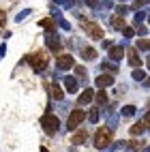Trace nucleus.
Listing matches in <instances>:
<instances>
[{
    "label": "nucleus",
    "mask_w": 150,
    "mask_h": 152,
    "mask_svg": "<svg viewBox=\"0 0 150 152\" xmlns=\"http://www.w3.org/2000/svg\"><path fill=\"white\" fill-rule=\"evenodd\" d=\"M112 144V129H99L94 133V148L103 150Z\"/></svg>",
    "instance_id": "2"
},
{
    "label": "nucleus",
    "mask_w": 150,
    "mask_h": 152,
    "mask_svg": "<svg viewBox=\"0 0 150 152\" xmlns=\"http://www.w3.org/2000/svg\"><path fill=\"white\" fill-rule=\"evenodd\" d=\"M137 47L142 49V52H148V49H150V41H146V39H139V41H137Z\"/></svg>",
    "instance_id": "21"
},
{
    "label": "nucleus",
    "mask_w": 150,
    "mask_h": 152,
    "mask_svg": "<svg viewBox=\"0 0 150 152\" xmlns=\"http://www.w3.org/2000/svg\"><path fill=\"white\" fill-rule=\"evenodd\" d=\"M144 122H146V126H150V111L146 114V120H144Z\"/></svg>",
    "instance_id": "31"
},
{
    "label": "nucleus",
    "mask_w": 150,
    "mask_h": 152,
    "mask_svg": "<svg viewBox=\"0 0 150 152\" xmlns=\"http://www.w3.org/2000/svg\"><path fill=\"white\" fill-rule=\"evenodd\" d=\"M122 114H124V116H133V114H135V107H133V105L122 107Z\"/></svg>",
    "instance_id": "25"
},
{
    "label": "nucleus",
    "mask_w": 150,
    "mask_h": 152,
    "mask_svg": "<svg viewBox=\"0 0 150 152\" xmlns=\"http://www.w3.org/2000/svg\"><path fill=\"white\" fill-rule=\"evenodd\" d=\"M112 84H114V75H109V73H103V75L97 77V86L99 88H107V86H112Z\"/></svg>",
    "instance_id": "11"
},
{
    "label": "nucleus",
    "mask_w": 150,
    "mask_h": 152,
    "mask_svg": "<svg viewBox=\"0 0 150 152\" xmlns=\"http://www.w3.org/2000/svg\"><path fill=\"white\" fill-rule=\"evenodd\" d=\"M47 47L52 49V52H58V49L62 47V43H60V39H58V37H56L54 32H49V34H47Z\"/></svg>",
    "instance_id": "12"
},
{
    "label": "nucleus",
    "mask_w": 150,
    "mask_h": 152,
    "mask_svg": "<svg viewBox=\"0 0 150 152\" xmlns=\"http://www.w3.org/2000/svg\"><path fill=\"white\" fill-rule=\"evenodd\" d=\"M82 28H84L86 32H88L90 37L94 39V41H101V39H103V28L99 26V24H94V22H88V19H84V22H82Z\"/></svg>",
    "instance_id": "5"
},
{
    "label": "nucleus",
    "mask_w": 150,
    "mask_h": 152,
    "mask_svg": "<svg viewBox=\"0 0 150 152\" xmlns=\"http://www.w3.org/2000/svg\"><path fill=\"white\" fill-rule=\"evenodd\" d=\"M94 99H97V103H101V105H105V103H107L105 92H97V94H94Z\"/></svg>",
    "instance_id": "23"
},
{
    "label": "nucleus",
    "mask_w": 150,
    "mask_h": 152,
    "mask_svg": "<svg viewBox=\"0 0 150 152\" xmlns=\"http://www.w3.org/2000/svg\"><path fill=\"white\" fill-rule=\"evenodd\" d=\"M124 56V49L120 45H112L109 47V60H114V62H120V58Z\"/></svg>",
    "instance_id": "10"
},
{
    "label": "nucleus",
    "mask_w": 150,
    "mask_h": 152,
    "mask_svg": "<svg viewBox=\"0 0 150 152\" xmlns=\"http://www.w3.org/2000/svg\"><path fill=\"white\" fill-rule=\"evenodd\" d=\"M41 126H43V131H45L47 135H56L60 122H58V118H56L54 114H45V116L41 118Z\"/></svg>",
    "instance_id": "3"
},
{
    "label": "nucleus",
    "mask_w": 150,
    "mask_h": 152,
    "mask_svg": "<svg viewBox=\"0 0 150 152\" xmlns=\"http://www.w3.org/2000/svg\"><path fill=\"white\" fill-rule=\"evenodd\" d=\"M122 34H124L127 39H131V37L135 34V30H133V28H129V26H124V28H122Z\"/></svg>",
    "instance_id": "24"
},
{
    "label": "nucleus",
    "mask_w": 150,
    "mask_h": 152,
    "mask_svg": "<svg viewBox=\"0 0 150 152\" xmlns=\"http://www.w3.org/2000/svg\"><path fill=\"white\" fill-rule=\"evenodd\" d=\"M41 152H47V148H41Z\"/></svg>",
    "instance_id": "33"
},
{
    "label": "nucleus",
    "mask_w": 150,
    "mask_h": 152,
    "mask_svg": "<svg viewBox=\"0 0 150 152\" xmlns=\"http://www.w3.org/2000/svg\"><path fill=\"white\" fill-rule=\"evenodd\" d=\"M144 77H146L144 71H139V69H135V71H133V79H137V82H144Z\"/></svg>",
    "instance_id": "22"
},
{
    "label": "nucleus",
    "mask_w": 150,
    "mask_h": 152,
    "mask_svg": "<svg viewBox=\"0 0 150 152\" xmlns=\"http://www.w3.org/2000/svg\"><path fill=\"white\" fill-rule=\"evenodd\" d=\"M148 69H150V58H148Z\"/></svg>",
    "instance_id": "34"
},
{
    "label": "nucleus",
    "mask_w": 150,
    "mask_h": 152,
    "mask_svg": "<svg viewBox=\"0 0 150 152\" xmlns=\"http://www.w3.org/2000/svg\"><path fill=\"white\" fill-rule=\"evenodd\" d=\"M144 131H146V122H137L131 126V135H142Z\"/></svg>",
    "instance_id": "18"
},
{
    "label": "nucleus",
    "mask_w": 150,
    "mask_h": 152,
    "mask_svg": "<svg viewBox=\"0 0 150 152\" xmlns=\"http://www.w3.org/2000/svg\"><path fill=\"white\" fill-rule=\"evenodd\" d=\"M86 139H88V131H86V129H79L77 133H73V137H71V144H75V146H82Z\"/></svg>",
    "instance_id": "8"
},
{
    "label": "nucleus",
    "mask_w": 150,
    "mask_h": 152,
    "mask_svg": "<svg viewBox=\"0 0 150 152\" xmlns=\"http://www.w3.org/2000/svg\"><path fill=\"white\" fill-rule=\"evenodd\" d=\"M86 2L92 7V9H99V2H97V0H86Z\"/></svg>",
    "instance_id": "30"
},
{
    "label": "nucleus",
    "mask_w": 150,
    "mask_h": 152,
    "mask_svg": "<svg viewBox=\"0 0 150 152\" xmlns=\"http://www.w3.org/2000/svg\"><path fill=\"white\" fill-rule=\"evenodd\" d=\"M148 22H150V17H148Z\"/></svg>",
    "instance_id": "35"
},
{
    "label": "nucleus",
    "mask_w": 150,
    "mask_h": 152,
    "mask_svg": "<svg viewBox=\"0 0 150 152\" xmlns=\"http://www.w3.org/2000/svg\"><path fill=\"white\" fill-rule=\"evenodd\" d=\"M88 120H90L92 124H97V122H99V107H92V109L88 111Z\"/></svg>",
    "instance_id": "20"
},
{
    "label": "nucleus",
    "mask_w": 150,
    "mask_h": 152,
    "mask_svg": "<svg viewBox=\"0 0 150 152\" xmlns=\"http://www.w3.org/2000/svg\"><path fill=\"white\" fill-rule=\"evenodd\" d=\"M92 99H94V90H92V88H86L84 92L79 94L77 103H79V105H88V103H90V101H92Z\"/></svg>",
    "instance_id": "9"
},
{
    "label": "nucleus",
    "mask_w": 150,
    "mask_h": 152,
    "mask_svg": "<svg viewBox=\"0 0 150 152\" xmlns=\"http://www.w3.org/2000/svg\"><path fill=\"white\" fill-rule=\"evenodd\" d=\"M28 62H30V66H32L37 73H41V71H45V69H47L49 58H47V54H45V52H34V54H30V56H28Z\"/></svg>",
    "instance_id": "1"
},
{
    "label": "nucleus",
    "mask_w": 150,
    "mask_h": 152,
    "mask_svg": "<svg viewBox=\"0 0 150 152\" xmlns=\"http://www.w3.org/2000/svg\"><path fill=\"white\" fill-rule=\"evenodd\" d=\"M112 28H114V30L124 28V19H122V15H116V17H112Z\"/></svg>",
    "instance_id": "17"
},
{
    "label": "nucleus",
    "mask_w": 150,
    "mask_h": 152,
    "mask_svg": "<svg viewBox=\"0 0 150 152\" xmlns=\"http://www.w3.org/2000/svg\"><path fill=\"white\" fill-rule=\"evenodd\" d=\"M127 144H129V152H139V150H142L144 148V141H127Z\"/></svg>",
    "instance_id": "19"
},
{
    "label": "nucleus",
    "mask_w": 150,
    "mask_h": 152,
    "mask_svg": "<svg viewBox=\"0 0 150 152\" xmlns=\"http://www.w3.org/2000/svg\"><path fill=\"white\" fill-rule=\"evenodd\" d=\"M56 66H58L60 71H71V69L75 66V60H73L71 54H58V58H56Z\"/></svg>",
    "instance_id": "6"
},
{
    "label": "nucleus",
    "mask_w": 150,
    "mask_h": 152,
    "mask_svg": "<svg viewBox=\"0 0 150 152\" xmlns=\"http://www.w3.org/2000/svg\"><path fill=\"white\" fill-rule=\"evenodd\" d=\"M39 26L45 28L47 32H56V22H54V17H45V19H41V22H39Z\"/></svg>",
    "instance_id": "13"
},
{
    "label": "nucleus",
    "mask_w": 150,
    "mask_h": 152,
    "mask_svg": "<svg viewBox=\"0 0 150 152\" xmlns=\"http://www.w3.org/2000/svg\"><path fill=\"white\" fill-rule=\"evenodd\" d=\"M49 94H52L56 101H62V99H64L62 88H60V86H56V84H54V86H49Z\"/></svg>",
    "instance_id": "14"
},
{
    "label": "nucleus",
    "mask_w": 150,
    "mask_h": 152,
    "mask_svg": "<svg viewBox=\"0 0 150 152\" xmlns=\"http://www.w3.org/2000/svg\"><path fill=\"white\" fill-rule=\"evenodd\" d=\"M4 22H7V13H4V11H0V30L4 28Z\"/></svg>",
    "instance_id": "27"
},
{
    "label": "nucleus",
    "mask_w": 150,
    "mask_h": 152,
    "mask_svg": "<svg viewBox=\"0 0 150 152\" xmlns=\"http://www.w3.org/2000/svg\"><path fill=\"white\" fill-rule=\"evenodd\" d=\"M28 13H30V9H26V11H22V13H19V15L15 17V19H17V22H22V19H24V17H26Z\"/></svg>",
    "instance_id": "28"
},
{
    "label": "nucleus",
    "mask_w": 150,
    "mask_h": 152,
    "mask_svg": "<svg viewBox=\"0 0 150 152\" xmlns=\"http://www.w3.org/2000/svg\"><path fill=\"white\" fill-rule=\"evenodd\" d=\"M64 88H67V92L71 94V92H75V90H77V82H75L73 77H67V79H64Z\"/></svg>",
    "instance_id": "15"
},
{
    "label": "nucleus",
    "mask_w": 150,
    "mask_h": 152,
    "mask_svg": "<svg viewBox=\"0 0 150 152\" xmlns=\"http://www.w3.org/2000/svg\"><path fill=\"white\" fill-rule=\"evenodd\" d=\"M86 120V111L84 109H73L71 114H69V120H67V129L69 131H75L79 124H82Z\"/></svg>",
    "instance_id": "4"
},
{
    "label": "nucleus",
    "mask_w": 150,
    "mask_h": 152,
    "mask_svg": "<svg viewBox=\"0 0 150 152\" xmlns=\"http://www.w3.org/2000/svg\"><path fill=\"white\" fill-rule=\"evenodd\" d=\"M82 56H84V60H94V58H97V49L84 47V49H82Z\"/></svg>",
    "instance_id": "16"
},
{
    "label": "nucleus",
    "mask_w": 150,
    "mask_h": 152,
    "mask_svg": "<svg viewBox=\"0 0 150 152\" xmlns=\"http://www.w3.org/2000/svg\"><path fill=\"white\" fill-rule=\"evenodd\" d=\"M144 4H148V0H135V4H133V7L137 9V7H144Z\"/></svg>",
    "instance_id": "29"
},
{
    "label": "nucleus",
    "mask_w": 150,
    "mask_h": 152,
    "mask_svg": "<svg viewBox=\"0 0 150 152\" xmlns=\"http://www.w3.org/2000/svg\"><path fill=\"white\" fill-rule=\"evenodd\" d=\"M73 71H75L77 77H86V69L84 66H73Z\"/></svg>",
    "instance_id": "26"
},
{
    "label": "nucleus",
    "mask_w": 150,
    "mask_h": 152,
    "mask_svg": "<svg viewBox=\"0 0 150 152\" xmlns=\"http://www.w3.org/2000/svg\"><path fill=\"white\" fill-rule=\"evenodd\" d=\"M127 56H129V64H131V66H139V64H142V58H139L135 47H129L127 49Z\"/></svg>",
    "instance_id": "7"
},
{
    "label": "nucleus",
    "mask_w": 150,
    "mask_h": 152,
    "mask_svg": "<svg viewBox=\"0 0 150 152\" xmlns=\"http://www.w3.org/2000/svg\"><path fill=\"white\" fill-rule=\"evenodd\" d=\"M146 86H150V79H146Z\"/></svg>",
    "instance_id": "32"
}]
</instances>
